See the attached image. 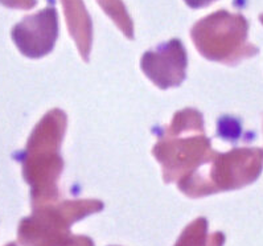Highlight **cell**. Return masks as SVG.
I'll use <instances>...</instances> for the list:
<instances>
[{
	"label": "cell",
	"instance_id": "13",
	"mask_svg": "<svg viewBox=\"0 0 263 246\" xmlns=\"http://www.w3.org/2000/svg\"><path fill=\"white\" fill-rule=\"evenodd\" d=\"M259 20H260V22H262V24H263V15H260V17H259Z\"/></svg>",
	"mask_w": 263,
	"mask_h": 246
},
{
	"label": "cell",
	"instance_id": "10",
	"mask_svg": "<svg viewBox=\"0 0 263 246\" xmlns=\"http://www.w3.org/2000/svg\"><path fill=\"white\" fill-rule=\"evenodd\" d=\"M66 246H94V242L87 236H71Z\"/></svg>",
	"mask_w": 263,
	"mask_h": 246
},
{
	"label": "cell",
	"instance_id": "1",
	"mask_svg": "<svg viewBox=\"0 0 263 246\" xmlns=\"http://www.w3.org/2000/svg\"><path fill=\"white\" fill-rule=\"evenodd\" d=\"M152 154L161 164L165 183H179L192 176L216 154L205 135L201 112L195 109L177 111Z\"/></svg>",
	"mask_w": 263,
	"mask_h": 246
},
{
	"label": "cell",
	"instance_id": "2",
	"mask_svg": "<svg viewBox=\"0 0 263 246\" xmlns=\"http://www.w3.org/2000/svg\"><path fill=\"white\" fill-rule=\"evenodd\" d=\"M66 130V114L53 109L39 122L29 138L24 162V178L32 187V206L57 203L59 180L64 168L60 155Z\"/></svg>",
	"mask_w": 263,
	"mask_h": 246
},
{
	"label": "cell",
	"instance_id": "6",
	"mask_svg": "<svg viewBox=\"0 0 263 246\" xmlns=\"http://www.w3.org/2000/svg\"><path fill=\"white\" fill-rule=\"evenodd\" d=\"M186 50L179 39L160 44L142 56L140 66L144 74L160 89L179 86L186 77Z\"/></svg>",
	"mask_w": 263,
	"mask_h": 246
},
{
	"label": "cell",
	"instance_id": "9",
	"mask_svg": "<svg viewBox=\"0 0 263 246\" xmlns=\"http://www.w3.org/2000/svg\"><path fill=\"white\" fill-rule=\"evenodd\" d=\"M208 220L196 218L185 228L175 246H223L225 236L221 232L208 233Z\"/></svg>",
	"mask_w": 263,
	"mask_h": 246
},
{
	"label": "cell",
	"instance_id": "4",
	"mask_svg": "<svg viewBox=\"0 0 263 246\" xmlns=\"http://www.w3.org/2000/svg\"><path fill=\"white\" fill-rule=\"evenodd\" d=\"M249 24L241 13L225 10L211 13L193 25L191 36L197 50L206 60L235 65L258 53L248 41Z\"/></svg>",
	"mask_w": 263,
	"mask_h": 246
},
{
	"label": "cell",
	"instance_id": "12",
	"mask_svg": "<svg viewBox=\"0 0 263 246\" xmlns=\"http://www.w3.org/2000/svg\"><path fill=\"white\" fill-rule=\"evenodd\" d=\"M7 246H16V243H13V242H11V243H8V245Z\"/></svg>",
	"mask_w": 263,
	"mask_h": 246
},
{
	"label": "cell",
	"instance_id": "5",
	"mask_svg": "<svg viewBox=\"0 0 263 246\" xmlns=\"http://www.w3.org/2000/svg\"><path fill=\"white\" fill-rule=\"evenodd\" d=\"M99 200H65L33 208V215L19 226L22 246H66L70 241V226L90 215L101 212Z\"/></svg>",
	"mask_w": 263,
	"mask_h": 246
},
{
	"label": "cell",
	"instance_id": "7",
	"mask_svg": "<svg viewBox=\"0 0 263 246\" xmlns=\"http://www.w3.org/2000/svg\"><path fill=\"white\" fill-rule=\"evenodd\" d=\"M59 36V17L53 6L25 17L13 29V40L23 53L40 59L50 53Z\"/></svg>",
	"mask_w": 263,
	"mask_h": 246
},
{
	"label": "cell",
	"instance_id": "3",
	"mask_svg": "<svg viewBox=\"0 0 263 246\" xmlns=\"http://www.w3.org/2000/svg\"><path fill=\"white\" fill-rule=\"evenodd\" d=\"M204 165L206 171L197 169L192 176L177 183L184 195L204 197L251 184L262 172L263 151L243 147L226 154L216 153Z\"/></svg>",
	"mask_w": 263,
	"mask_h": 246
},
{
	"label": "cell",
	"instance_id": "8",
	"mask_svg": "<svg viewBox=\"0 0 263 246\" xmlns=\"http://www.w3.org/2000/svg\"><path fill=\"white\" fill-rule=\"evenodd\" d=\"M64 13H65L68 31L76 41L78 52L85 61L89 60V53L91 50V39H93V28L91 19L87 13L82 0H61Z\"/></svg>",
	"mask_w": 263,
	"mask_h": 246
},
{
	"label": "cell",
	"instance_id": "11",
	"mask_svg": "<svg viewBox=\"0 0 263 246\" xmlns=\"http://www.w3.org/2000/svg\"><path fill=\"white\" fill-rule=\"evenodd\" d=\"M188 7L191 8H204V7L209 6L211 3H213L214 0H184Z\"/></svg>",
	"mask_w": 263,
	"mask_h": 246
}]
</instances>
